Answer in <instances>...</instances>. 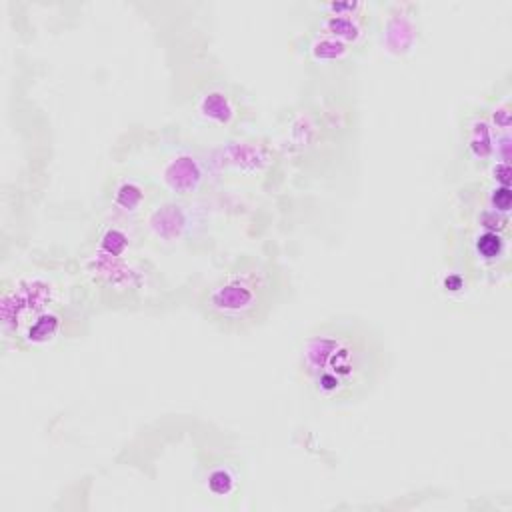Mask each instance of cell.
<instances>
[{"instance_id": "obj_2", "label": "cell", "mask_w": 512, "mask_h": 512, "mask_svg": "<svg viewBox=\"0 0 512 512\" xmlns=\"http://www.w3.org/2000/svg\"><path fill=\"white\" fill-rule=\"evenodd\" d=\"M278 290L280 282L272 266L244 260L206 286L200 308L222 330H244L266 318Z\"/></svg>"}, {"instance_id": "obj_1", "label": "cell", "mask_w": 512, "mask_h": 512, "mask_svg": "<svg viewBox=\"0 0 512 512\" xmlns=\"http://www.w3.org/2000/svg\"><path fill=\"white\" fill-rule=\"evenodd\" d=\"M384 372V342L362 320H324L306 330L298 342L296 376L320 404L358 402L380 384Z\"/></svg>"}, {"instance_id": "obj_3", "label": "cell", "mask_w": 512, "mask_h": 512, "mask_svg": "<svg viewBox=\"0 0 512 512\" xmlns=\"http://www.w3.org/2000/svg\"><path fill=\"white\" fill-rule=\"evenodd\" d=\"M60 296L58 284L48 276L42 274H28L20 278L14 288H6L2 296V324L4 330L14 326L18 332L36 316L58 310Z\"/></svg>"}, {"instance_id": "obj_4", "label": "cell", "mask_w": 512, "mask_h": 512, "mask_svg": "<svg viewBox=\"0 0 512 512\" xmlns=\"http://www.w3.org/2000/svg\"><path fill=\"white\" fill-rule=\"evenodd\" d=\"M62 330V316L58 310H48L18 330V338L26 346H46L58 338Z\"/></svg>"}]
</instances>
